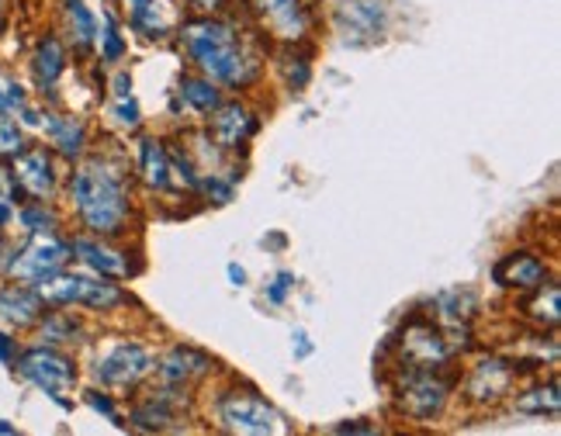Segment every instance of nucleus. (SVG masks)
<instances>
[{
	"mask_svg": "<svg viewBox=\"0 0 561 436\" xmlns=\"http://www.w3.org/2000/svg\"><path fill=\"white\" fill-rule=\"evenodd\" d=\"M184 49L191 59L198 62L202 73L211 83H226V87H247L256 77V59L247 53L243 38L236 35L229 21L219 18H194L181 28Z\"/></svg>",
	"mask_w": 561,
	"mask_h": 436,
	"instance_id": "obj_1",
	"label": "nucleus"
},
{
	"mask_svg": "<svg viewBox=\"0 0 561 436\" xmlns=\"http://www.w3.org/2000/svg\"><path fill=\"white\" fill-rule=\"evenodd\" d=\"M70 202L83 229L94 236H115L128 222V187L125 177L104 160L80 163L70 177Z\"/></svg>",
	"mask_w": 561,
	"mask_h": 436,
	"instance_id": "obj_2",
	"label": "nucleus"
},
{
	"mask_svg": "<svg viewBox=\"0 0 561 436\" xmlns=\"http://www.w3.org/2000/svg\"><path fill=\"white\" fill-rule=\"evenodd\" d=\"M73 260V250L67 239H59L56 232H32L25 246L11 250L4 260V274L21 285H42V280L56 277L59 271H67Z\"/></svg>",
	"mask_w": 561,
	"mask_h": 436,
	"instance_id": "obj_3",
	"label": "nucleus"
},
{
	"mask_svg": "<svg viewBox=\"0 0 561 436\" xmlns=\"http://www.w3.org/2000/svg\"><path fill=\"white\" fill-rule=\"evenodd\" d=\"M38 295L46 298V305L53 309H70V305H83V309H118L125 301V291L118 285H112V277H101V274H67L59 271L56 277L42 280Z\"/></svg>",
	"mask_w": 561,
	"mask_h": 436,
	"instance_id": "obj_4",
	"label": "nucleus"
},
{
	"mask_svg": "<svg viewBox=\"0 0 561 436\" xmlns=\"http://www.w3.org/2000/svg\"><path fill=\"white\" fill-rule=\"evenodd\" d=\"M14 364H18L21 378L46 391L53 402L67 405V399H62V395H67V391L77 385V367H73V360L67 354H59L56 346L38 343V346H32V351L18 354Z\"/></svg>",
	"mask_w": 561,
	"mask_h": 436,
	"instance_id": "obj_5",
	"label": "nucleus"
},
{
	"mask_svg": "<svg viewBox=\"0 0 561 436\" xmlns=\"http://www.w3.org/2000/svg\"><path fill=\"white\" fill-rule=\"evenodd\" d=\"M450 395V381L437 378V367H409L396 391V405L409 420H437Z\"/></svg>",
	"mask_w": 561,
	"mask_h": 436,
	"instance_id": "obj_6",
	"label": "nucleus"
},
{
	"mask_svg": "<svg viewBox=\"0 0 561 436\" xmlns=\"http://www.w3.org/2000/svg\"><path fill=\"white\" fill-rule=\"evenodd\" d=\"M157 367L153 354L139 343H112L94 364V378L104 388H136Z\"/></svg>",
	"mask_w": 561,
	"mask_h": 436,
	"instance_id": "obj_7",
	"label": "nucleus"
},
{
	"mask_svg": "<svg viewBox=\"0 0 561 436\" xmlns=\"http://www.w3.org/2000/svg\"><path fill=\"white\" fill-rule=\"evenodd\" d=\"M219 423L229 433H250V436L280 433V416H277V412L267 402L256 399V395H240V391H232V395L219 399Z\"/></svg>",
	"mask_w": 561,
	"mask_h": 436,
	"instance_id": "obj_8",
	"label": "nucleus"
},
{
	"mask_svg": "<svg viewBox=\"0 0 561 436\" xmlns=\"http://www.w3.org/2000/svg\"><path fill=\"white\" fill-rule=\"evenodd\" d=\"M11 173H14L21 194L32 198V202H49L53 191H56V181H59L56 160H53V152L46 146H25V149H21L14 157V163H11Z\"/></svg>",
	"mask_w": 561,
	"mask_h": 436,
	"instance_id": "obj_9",
	"label": "nucleus"
},
{
	"mask_svg": "<svg viewBox=\"0 0 561 436\" xmlns=\"http://www.w3.org/2000/svg\"><path fill=\"white\" fill-rule=\"evenodd\" d=\"M399 351H402V364L409 367H440L450 360L455 346H450L440 330H434L430 322H409L405 333L399 340Z\"/></svg>",
	"mask_w": 561,
	"mask_h": 436,
	"instance_id": "obj_10",
	"label": "nucleus"
},
{
	"mask_svg": "<svg viewBox=\"0 0 561 436\" xmlns=\"http://www.w3.org/2000/svg\"><path fill=\"white\" fill-rule=\"evenodd\" d=\"M336 25L347 42H375L385 32V4L381 0H347L336 11Z\"/></svg>",
	"mask_w": 561,
	"mask_h": 436,
	"instance_id": "obj_11",
	"label": "nucleus"
},
{
	"mask_svg": "<svg viewBox=\"0 0 561 436\" xmlns=\"http://www.w3.org/2000/svg\"><path fill=\"white\" fill-rule=\"evenodd\" d=\"M49 305L38 295L35 285H21V280H11V285L0 288V322L14 325V330H28L42 319Z\"/></svg>",
	"mask_w": 561,
	"mask_h": 436,
	"instance_id": "obj_12",
	"label": "nucleus"
},
{
	"mask_svg": "<svg viewBox=\"0 0 561 436\" xmlns=\"http://www.w3.org/2000/svg\"><path fill=\"white\" fill-rule=\"evenodd\" d=\"M492 277H495V285H503V288L534 291V288L545 285L548 267H545V260L534 256V253H510V256L500 260V264H495Z\"/></svg>",
	"mask_w": 561,
	"mask_h": 436,
	"instance_id": "obj_13",
	"label": "nucleus"
},
{
	"mask_svg": "<svg viewBox=\"0 0 561 436\" xmlns=\"http://www.w3.org/2000/svg\"><path fill=\"white\" fill-rule=\"evenodd\" d=\"M160 381L167 388H187L191 381H198L205 378L208 370H211V357H205L202 351H191V346H174L163 360L160 367H153Z\"/></svg>",
	"mask_w": 561,
	"mask_h": 436,
	"instance_id": "obj_14",
	"label": "nucleus"
},
{
	"mask_svg": "<svg viewBox=\"0 0 561 436\" xmlns=\"http://www.w3.org/2000/svg\"><path fill=\"white\" fill-rule=\"evenodd\" d=\"M256 133V118L243 104H219L211 112V136L222 149H240Z\"/></svg>",
	"mask_w": 561,
	"mask_h": 436,
	"instance_id": "obj_15",
	"label": "nucleus"
},
{
	"mask_svg": "<svg viewBox=\"0 0 561 436\" xmlns=\"http://www.w3.org/2000/svg\"><path fill=\"white\" fill-rule=\"evenodd\" d=\"M516 367L506 360H482L471 367V378H468V399L474 402H500L510 385H513Z\"/></svg>",
	"mask_w": 561,
	"mask_h": 436,
	"instance_id": "obj_16",
	"label": "nucleus"
},
{
	"mask_svg": "<svg viewBox=\"0 0 561 436\" xmlns=\"http://www.w3.org/2000/svg\"><path fill=\"white\" fill-rule=\"evenodd\" d=\"M38 128L46 133V139L53 142V149L59 152V157H67V160H77L83 152V146H88V125L73 115H46L42 112Z\"/></svg>",
	"mask_w": 561,
	"mask_h": 436,
	"instance_id": "obj_17",
	"label": "nucleus"
},
{
	"mask_svg": "<svg viewBox=\"0 0 561 436\" xmlns=\"http://www.w3.org/2000/svg\"><path fill=\"white\" fill-rule=\"evenodd\" d=\"M62 73H67V49H62V42L56 35H46L32 53V77L38 83V91L49 94Z\"/></svg>",
	"mask_w": 561,
	"mask_h": 436,
	"instance_id": "obj_18",
	"label": "nucleus"
},
{
	"mask_svg": "<svg viewBox=\"0 0 561 436\" xmlns=\"http://www.w3.org/2000/svg\"><path fill=\"white\" fill-rule=\"evenodd\" d=\"M70 250H73V256H80L83 264H88V267H91L94 274H101V277H125V274H128V260H125V253H118V250H112V246L98 243V239L77 236L73 243H70Z\"/></svg>",
	"mask_w": 561,
	"mask_h": 436,
	"instance_id": "obj_19",
	"label": "nucleus"
},
{
	"mask_svg": "<svg viewBox=\"0 0 561 436\" xmlns=\"http://www.w3.org/2000/svg\"><path fill=\"white\" fill-rule=\"evenodd\" d=\"M178 391H160V395H149L146 402H139L133 409V426L136 429H167L178 420Z\"/></svg>",
	"mask_w": 561,
	"mask_h": 436,
	"instance_id": "obj_20",
	"label": "nucleus"
},
{
	"mask_svg": "<svg viewBox=\"0 0 561 436\" xmlns=\"http://www.w3.org/2000/svg\"><path fill=\"white\" fill-rule=\"evenodd\" d=\"M261 11L267 14L277 35L301 38V32H306V8H301V0H261Z\"/></svg>",
	"mask_w": 561,
	"mask_h": 436,
	"instance_id": "obj_21",
	"label": "nucleus"
},
{
	"mask_svg": "<svg viewBox=\"0 0 561 436\" xmlns=\"http://www.w3.org/2000/svg\"><path fill=\"white\" fill-rule=\"evenodd\" d=\"M38 325V343L46 346H62V343H80L83 336V322L73 319V312H42Z\"/></svg>",
	"mask_w": 561,
	"mask_h": 436,
	"instance_id": "obj_22",
	"label": "nucleus"
},
{
	"mask_svg": "<svg viewBox=\"0 0 561 436\" xmlns=\"http://www.w3.org/2000/svg\"><path fill=\"white\" fill-rule=\"evenodd\" d=\"M139 170L142 181L153 191H167L170 187V157L160 139H142L139 142Z\"/></svg>",
	"mask_w": 561,
	"mask_h": 436,
	"instance_id": "obj_23",
	"label": "nucleus"
},
{
	"mask_svg": "<svg viewBox=\"0 0 561 436\" xmlns=\"http://www.w3.org/2000/svg\"><path fill=\"white\" fill-rule=\"evenodd\" d=\"M62 18H67V35L77 49H91L98 42V21L83 8V0H62Z\"/></svg>",
	"mask_w": 561,
	"mask_h": 436,
	"instance_id": "obj_24",
	"label": "nucleus"
},
{
	"mask_svg": "<svg viewBox=\"0 0 561 436\" xmlns=\"http://www.w3.org/2000/svg\"><path fill=\"white\" fill-rule=\"evenodd\" d=\"M181 97L194 107V112H202V115H211L215 107L222 104V97H219V91H215V83L205 77H184L181 80Z\"/></svg>",
	"mask_w": 561,
	"mask_h": 436,
	"instance_id": "obj_25",
	"label": "nucleus"
},
{
	"mask_svg": "<svg viewBox=\"0 0 561 436\" xmlns=\"http://www.w3.org/2000/svg\"><path fill=\"white\" fill-rule=\"evenodd\" d=\"M561 409V395H558V385H545V388H530L516 399V412H527V416H558Z\"/></svg>",
	"mask_w": 561,
	"mask_h": 436,
	"instance_id": "obj_26",
	"label": "nucleus"
},
{
	"mask_svg": "<svg viewBox=\"0 0 561 436\" xmlns=\"http://www.w3.org/2000/svg\"><path fill=\"white\" fill-rule=\"evenodd\" d=\"M128 14H133V25L139 32H146L149 38H163L167 35L163 8L157 4V0H128Z\"/></svg>",
	"mask_w": 561,
	"mask_h": 436,
	"instance_id": "obj_27",
	"label": "nucleus"
},
{
	"mask_svg": "<svg viewBox=\"0 0 561 436\" xmlns=\"http://www.w3.org/2000/svg\"><path fill=\"white\" fill-rule=\"evenodd\" d=\"M18 222L28 232H56L59 229V215L49 208V202H28L18 211Z\"/></svg>",
	"mask_w": 561,
	"mask_h": 436,
	"instance_id": "obj_28",
	"label": "nucleus"
},
{
	"mask_svg": "<svg viewBox=\"0 0 561 436\" xmlns=\"http://www.w3.org/2000/svg\"><path fill=\"white\" fill-rule=\"evenodd\" d=\"M537 295H534V301L527 305V312H530V319L534 322H541V325H554L558 322V309H561V295H558V285H541V288H534Z\"/></svg>",
	"mask_w": 561,
	"mask_h": 436,
	"instance_id": "obj_29",
	"label": "nucleus"
},
{
	"mask_svg": "<svg viewBox=\"0 0 561 436\" xmlns=\"http://www.w3.org/2000/svg\"><path fill=\"white\" fill-rule=\"evenodd\" d=\"M25 146H28L25 125H21L18 118H0V157L14 160Z\"/></svg>",
	"mask_w": 561,
	"mask_h": 436,
	"instance_id": "obj_30",
	"label": "nucleus"
},
{
	"mask_svg": "<svg viewBox=\"0 0 561 436\" xmlns=\"http://www.w3.org/2000/svg\"><path fill=\"white\" fill-rule=\"evenodd\" d=\"M25 104H28L25 87L11 77H0V118H18V112Z\"/></svg>",
	"mask_w": 561,
	"mask_h": 436,
	"instance_id": "obj_31",
	"label": "nucleus"
},
{
	"mask_svg": "<svg viewBox=\"0 0 561 436\" xmlns=\"http://www.w3.org/2000/svg\"><path fill=\"white\" fill-rule=\"evenodd\" d=\"M107 115H112L122 128H139L142 115H139V104L133 94H115L112 104H107Z\"/></svg>",
	"mask_w": 561,
	"mask_h": 436,
	"instance_id": "obj_32",
	"label": "nucleus"
},
{
	"mask_svg": "<svg viewBox=\"0 0 561 436\" xmlns=\"http://www.w3.org/2000/svg\"><path fill=\"white\" fill-rule=\"evenodd\" d=\"M101 56H104L107 62H118V59L125 56V42H122L118 25H115L112 18H107V28H104V35H101Z\"/></svg>",
	"mask_w": 561,
	"mask_h": 436,
	"instance_id": "obj_33",
	"label": "nucleus"
},
{
	"mask_svg": "<svg viewBox=\"0 0 561 436\" xmlns=\"http://www.w3.org/2000/svg\"><path fill=\"white\" fill-rule=\"evenodd\" d=\"M291 288H295V277H291V274H277V277H274V285L267 288V298H271L274 305H280V301L288 298Z\"/></svg>",
	"mask_w": 561,
	"mask_h": 436,
	"instance_id": "obj_34",
	"label": "nucleus"
},
{
	"mask_svg": "<svg viewBox=\"0 0 561 436\" xmlns=\"http://www.w3.org/2000/svg\"><path fill=\"white\" fill-rule=\"evenodd\" d=\"M88 405H94L98 412H104V416H112L115 420V405L107 395H101V391H88Z\"/></svg>",
	"mask_w": 561,
	"mask_h": 436,
	"instance_id": "obj_35",
	"label": "nucleus"
},
{
	"mask_svg": "<svg viewBox=\"0 0 561 436\" xmlns=\"http://www.w3.org/2000/svg\"><path fill=\"white\" fill-rule=\"evenodd\" d=\"M14 357H18L14 340H11L8 333H0V360H4V364H14Z\"/></svg>",
	"mask_w": 561,
	"mask_h": 436,
	"instance_id": "obj_36",
	"label": "nucleus"
},
{
	"mask_svg": "<svg viewBox=\"0 0 561 436\" xmlns=\"http://www.w3.org/2000/svg\"><path fill=\"white\" fill-rule=\"evenodd\" d=\"M191 8H198V11H219L226 0H187Z\"/></svg>",
	"mask_w": 561,
	"mask_h": 436,
	"instance_id": "obj_37",
	"label": "nucleus"
},
{
	"mask_svg": "<svg viewBox=\"0 0 561 436\" xmlns=\"http://www.w3.org/2000/svg\"><path fill=\"white\" fill-rule=\"evenodd\" d=\"M229 280H232V285H236V288H240V285H243V280H247V274H243L240 267H236V264H229Z\"/></svg>",
	"mask_w": 561,
	"mask_h": 436,
	"instance_id": "obj_38",
	"label": "nucleus"
},
{
	"mask_svg": "<svg viewBox=\"0 0 561 436\" xmlns=\"http://www.w3.org/2000/svg\"><path fill=\"white\" fill-rule=\"evenodd\" d=\"M295 340H298V357H306V354H309V340H306V333L298 330V333H295Z\"/></svg>",
	"mask_w": 561,
	"mask_h": 436,
	"instance_id": "obj_39",
	"label": "nucleus"
},
{
	"mask_svg": "<svg viewBox=\"0 0 561 436\" xmlns=\"http://www.w3.org/2000/svg\"><path fill=\"white\" fill-rule=\"evenodd\" d=\"M0 433H14V426H8V423H0Z\"/></svg>",
	"mask_w": 561,
	"mask_h": 436,
	"instance_id": "obj_40",
	"label": "nucleus"
},
{
	"mask_svg": "<svg viewBox=\"0 0 561 436\" xmlns=\"http://www.w3.org/2000/svg\"><path fill=\"white\" fill-rule=\"evenodd\" d=\"M0 18H4V8H0Z\"/></svg>",
	"mask_w": 561,
	"mask_h": 436,
	"instance_id": "obj_41",
	"label": "nucleus"
}]
</instances>
